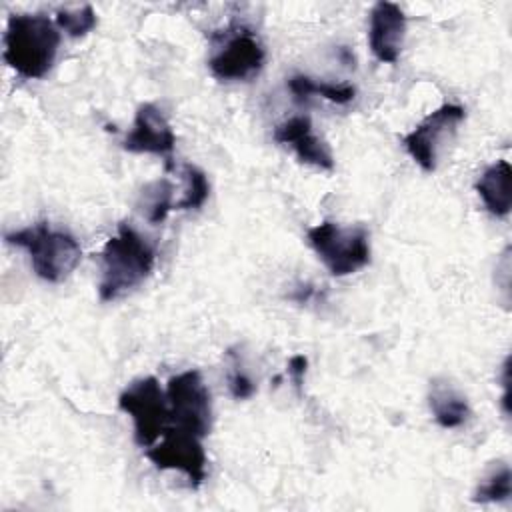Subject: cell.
Returning a JSON list of instances; mask_svg holds the SVG:
<instances>
[{
	"mask_svg": "<svg viewBox=\"0 0 512 512\" xmlns=\"http://www.w3.org/2000/svg\"><path fill=\"white\" fill-rule=\"evenodd\" d=\"M2 58L22 78H44L58 56L60 30L44 14H12L2 36Z\"/></svg>",
	"mask_w": 512,
	"mask_h": 512,
	"instance_id": "1",
	"label": "cell"
},
{
	"mask_svg": "<svg viewBox=\"0 0 512 512\" xmlns=\"http://www.w3.org/2000/svg\"><path fill=\"white\" fill-rule=\"evenodd\" d=\"M156 248L128 222L118 224L116 236L108 238L102 248V276L98 296L112 302L138 288L152 272Z\"/></svg>",
	"mask_w": 512,
	"mask_h": 512,
	"instance_id": "2",
	"label": "cell"
},
{
	"mask_svg": "<svg viewBox=\"0 0 512 512\" xmlns=\"http://www.w3.org/2000/svg\"><path fill=\"white\" fill-rule=\"evenodd\" d=\"M4 240L24 248L34 274L52 284L64 282L82 260L78 240L68 230L52 228L50 222H36L22 230L6 232Z\"/></svg>",
	"mask_w": 512,
	"mask_h": 512,
	"instance_id": "3",
	"label": "cell"
},
{
	"mask_svg": "<svg viewBox=\"0 0 512 512\" xmlns=\"http://www.w3.org/2000/svg\"><path fill=\"white\" fill-rule=\"evenodd\" d=\"M308 244L332 276H350L370 264V234L364 226L324 220L306 232Z\"/></svg>",
	"mask_w": 512,
	"mask_h": 512,
	"instance_id": "4",
	"label": "cell"
},
{
	"mask_svg": "<svg viewBox=\"0 0 512 512\" xmlns=\"http://www.w3.org/2000/svg\"><path fill=\"white\" fill-rule=\"evenodd\" d=\"M218 46L208 58L212 76L220 82H248L260 74L266 62V50L248 26H230L214 36Z\"/></svg>",
	"mask_w": 512,
	"mask_h": 512,
	"instance_id": "5",
	"label": "cell"
},
{
	"mask_svg": "<svg viewBox=\"0 0 512 512\" xmlns=\"http://www.w3.org/2000/svg\"><path fill=\"white\" fill-rule=\"evenodd\" d=\"M118 408L132 418L134 442L140 448L156 444L158 436L166 430V422H170L166 392L154 376H144L128 384L118 396Z\"/></svg>",
	"mask_w": 512,
	"mask_h": 512,
	"instance_id": "6",
	"label": "cell"
},
{
	"mask_svg": "<svg viewBox=\"0 0 512 512\" xmlns=\"http://www.w3.org/2000/svg\"><path fill=\"white\" fill-rule=\"evenodd\" d=\"M168 416L172 426L206 438L212 430V398L198 370L172 376L166 384Z\"/></svg>",
	"mask_w": 512,
	"mask_h": 512,
	"instance_id": "7",
	"label": "cell"
},
{
	"mask_svg": "<svg viewBox=\"0 0 512 512\" xmlns=\"http://www.w3.org/2000/svg\"><path fill=\"white\" fill-rule=\"evenodd\" d=\"M464 116L466 112L460 104L446 102L402 136L406 152L424 172L436 170L440 148L454 136L456 126L464 120Z\"/></svg>",
	"mask_w": 512,
	"mask_h": 512,
	"instance_id": "8",
	"label": "cell"
},
{
	"mask_svg": "<svg viewBox=\"0 0 512 512\" xmlns=\"http://www.w3.org/2000/svg\"><path fill=\"white\" fill-rule=\"evenodd\" d=\"M144 456L158 470L182 472L192 488H198L206 480V452L202 438L176 426H166L162 440L146 448Z\"/></svg>",
	"mask_w": 512,
	"mask_h": 512,
	"instance_id": "9",
	"label": "cell"
},
{
	"mask_svg": "<svg viewBox=\"0 0 512 512\" xmlns=\"http://www.w3.org/2000/svg\"><path fill=\"white\" fill-rule=\"evenodd\" d=\"M174 144L176 134L162 110L152 102L140 104L134 114L132 130L126 134L122 148L132 154L170 156Z\"/></svg>",
	"mask_w": 512,
	"mask_h": 512,
	"instance_id": "10",
	"label": "cell"
},
{
	"mask_svg": "<svg viewBox=\"0 0 512 512\" xmlns=\"http://www.w3.org/2000/svg\"><path fill=\"white\" fill-rule=\"evenodd\" d=\"M406 36V16L394 2L380 0L370 10L368 46L376 60L394 64L400 58Z\"/></svg>",
	"mask_w": 512,
	"mask_h": 512,
	"instance_id": "11",
	"label": "cell"
},
{
	"mask_svg": "<svg viewBox=\"0 0 512 512\" xmlns=\"http://www.w3.org/2000/svg\"><path fill=\"white\" fill-rule=\"evenodd\" d=\"M272 138L278 144L290 146L302 164H310L326 172L334 170L336 162H334L332 150L320 136L314 134L312 120L308 116L298 114V116L286 118L274 128Z\"/></svg>",
	"mask_w": 512,
	"mask_h": 512,
	"instance_id": "12",
	"label": "cell"
},
{
	"mask_svg": "<svg viewBox=\"0 0 512 512\" xmlns=\"http://www.w3.org/2000/svg\"><path fill=\"white\" fill-rule=\"evenodd\" d=\"M512 166L508 160H498L488 166L480 178L476 180L474 188L484 202V208L496 216L506 218L512 208Z\"/></svg>",
	"mask_w": 512,
	"mask_h": 512,
	"instance_id": "13",
	"label": "cell"
},
{
	"mask_svg": "<svg viewBox=\"0 0 512 512\" xmlns=\"http://www.w3.org/2000/svg\"><path fill=\"white\" fill-rule=\"evenodd\" d=\"M428 406L434 420L442 428H458L470 416V406L464 394H460L448 380L434 378L430 382Z\"/></svg>",
	"mask_w": 512,
	"mask_h": 512,
	"instance_id": "14",
	"label": "cell"
},
{
	"mask_svg": "<svg viewBox=\"0 0 512 512\" xmlns=\"http://www.w3.org/2000/svg\"><path fill=\"white\" fill-rule=\"evenodd\" d=\"M288 90L296 98H308L312 94L322 96L334 104H348L356 98V88L352 84H330V82H316L310 76L294 74L286 82Z\"/></svg>",
	"mask_w": 512,
	"mask_h": 512,
	"instance_id": "15",
	"label": "cell"
},
{
	"mask_svg": "<svg viewBox=\"0 0 512 512\" xmlns=\"http://www.w3.org/2000/svg\"><path fill=\"white\" fill-rule=\"evenodd\" d=\"M172 192H174V184L168 178L152 180L142 188L138 206L142 208L150 224L164 222L166 216L174 210L176 202L172 198Z\"/></svg>",
	"mask_w": 512,
	"mask_h": 512,
	"instance_id": "16",
	"label": "cell"
},
{
	"mask_svg": "<svg viewBox=\"0 0 512 512\" xmlns=\"http://www.w3.org/2000/svg\"><path fill=\"white\" fill-rule=\"evenodd\" d=\"M510 494H512V470L508 464L496 462V466H492L484 474V478L478 482L472 494V502H480V504L504 502L510 498Z\"/></svg>",
	"mask_w": 512,
	"mask_h": 512,
	"instance_id": "17",
	"label": "cell"
},
{
	"mask_svg": "<svg viewBox=\"0 0 512 512\" xmlns=\"http://www.w3.org/2000/svg\"><path fill=\"white\" fill-rule=\"evenodd\" d=\"M182 170H184L188 188H186L184 196L174 204V210H200L210 196V182H208L206 174L194 164L186 162L182 166Z\"/></svg>",
	"mask_w": 512,
	"mask_h": 512,
	"instance_id": "18",
	"label": "cell"
},
{
	"mask_svg": "<svg viewBox=\"0 0 512 512\" xmlns=\"http://www.w3.org/2000/svg\"><path fill=\"white\" fill-rule=\"evenodd\" d=\"M96 12L90 4H84L80 8L72 10H58L56 12V26L70 38H82L90 30L96 28Z\"/></svg>",
	"mask_w": 512,
	"mask_h": 512,
	"instance_id": "19",
	"label": "cell"
},
{
	"mask_svg": "<svg viewBox=\"0 0 512 512\" xmlns=\"http://www.w3.org/2000/svg\"><path fill=\"white\" fill-rule=\"evenodd\" d=\"M228 358L232 360V366H230V372H228L230 394L236 400H248L250 396H254L256 384L250 378V374L244 370V366H242V362H240V358H238V354L234 350H228Z\"/></svg>",
	"mask_w": 512,
	"mask_h": 512,
	"instance_id": "20",
	"label": "cell"
},
{
	"mask_svg": "<svg viewBox=\"0 0 512 512\" xmlns=\"http://www.w3.org/2000/svg\"><path fill=\"white\" fill-rule=\"evenodd\" d=\"M306 370H308V358L304 354H294L290 356L288 360V374H290V380L294 382V386L300 390L302 384H304V376H306Z\"/></svg>",
	"mask_w": 512,
	"mask_h": 512,
	"instance_id": "21",
	"label": "cell"
}]
</instances>
